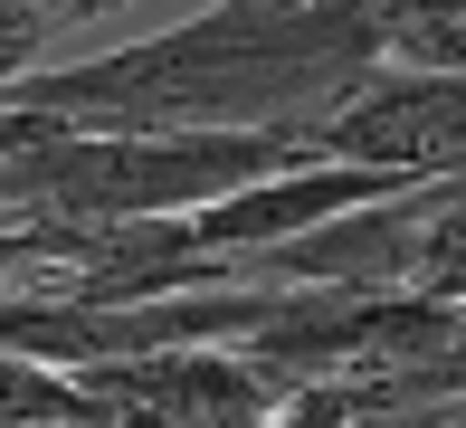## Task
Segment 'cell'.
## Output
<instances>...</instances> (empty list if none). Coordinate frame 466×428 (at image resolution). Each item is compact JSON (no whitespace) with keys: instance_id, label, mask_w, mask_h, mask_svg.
I'll return each instance as SVG.
<instances>
[{"instance_id":"cell-1","label":"cell","mask_w":466,"mask_h":428,"mask_svg":"<svg viewBox=\"0 0 466 428\" xmlns=\"http://www.w3.org/2000/svg\"><path fill=\"white\" fill-rule=\"evenodd\" d=\"M362 76L380 57L343 0H209L162 38L10 76L0 105L86 134H267L333 115Z\"/></svg>"},{"instance_id":"cell-2","label":"cell","mask_w":466,"mask_h":428,"mask_svg":"<svg viewBox=\"0 0 466 428\" xmlns=\"http://www.w3.org/2000/svg\"><path fill=\"white\" fill-rule=\"evenodd\" d=\"M314 162H362L390 181H448L466 171V67H380L333 115L305 124Z\"/></svg>"},{"instance_id":"cell-3","label":"cell","mask_w":466,"mask_h":428,"mask_svg":"<svg viewBox=\"0 0 466 428\" xmlns=\"http://www.w3.org/2000/svg\"><path fill=\"white\" fill-rule=\"evenodd\" d=\"M86 391L96 428H267L286 410V381L248 362L238 342H190V352H143V362H86L67 372Z\"/></svg>"},{"instance_id":"cell-4","label":"cell","mask_w":466,"mask_h":428,"mask_svg":"<svg viewBox=\"0 0 466 428\" xmlns=\"http://www.w3.org/2000/svg\"><path fill=\"white\" fill-rule=\"evenodd\" d=\"M380 67H466V0H343Z\"/></svg>"},{"instance_id":"cell-5","label":"cell","mask_w":466,"mask_h":428,"mask_svg":"<svg viewBox=\"0 0 466 428\" xmlns=\"http://www.w3.org/2000/svg\"><path fill=\"white\" fill-rule=\"evenodd\" d=\"M410 295L466 305V171L419 181V248H410Z\"/></svg>"},{"instance_id":"cell-6","label":"cell","mask_w":466,"mask_h":428,"mask_svg":"<svg viewBox=\"0 0 466 428\" xmlns=\"http://www.w3.org/2000/svg\"><path fill=\"white\" fill-rule=\"evenodd\" d=\"M48 29H57V19H38V10H0V86L38 67V48H48Z\"/></svg>"}]
</instances>
